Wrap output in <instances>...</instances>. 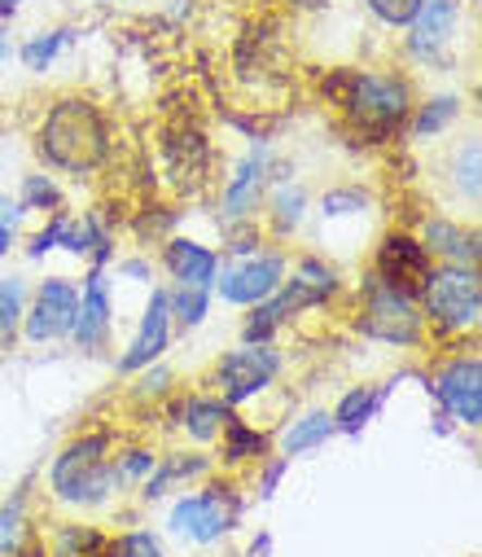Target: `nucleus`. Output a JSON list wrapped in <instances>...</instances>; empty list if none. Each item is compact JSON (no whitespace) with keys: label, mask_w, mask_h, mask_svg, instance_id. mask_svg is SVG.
I'll use <instances>...</instances> for the list:
<instances>
[{"label":"nucleus","mask_w":482,"mask_h":557,"mask_svg":"<svg viewBox=\"0 0 482 557\" xmlns=\"http://www.w3.org/2000/svg\"><path fill=\"white\" fill-rule=\"evenodd\" d=\"M369 10H373L382 23H391V27H408L412 14L421 10V0H369Z\"/></svg>","instance_id":"nucleus-26"},{"label":"nucleus","mask_w":482,"mask_h":557,"mask_svg":"<svg viewBox=\"0 0 482 557\" xmlns=\"http://www.w3.org/2000/svg\"><path fill=\"white\" fill-rule=\"evenodd\" d=\"M330 431H334V417H330V412H307L302 422L285 435V448H289V453H307V448H316L320 440H325Z\"/></svg>","instance_id":"nucleus-20"},{"label":"nucleus","mask_w":482,"mask_h":557,"mask_svg":"<svg viewBox=\"0 0 482 557\" xmlns=\"http://www.w3.org/2000/svg\"><path fill=\"white\" fill-rule=\"evenodd\" d=\"M18 14V0H0V18H14Z\"/></svg>","instance_id":"nucleus-34"},{"label":"nucleus","mask_w":482,"mask_h":557,"mask_svg":"<svg viewBox=\"0 0 482 557\" xmlns=\"http://www.w3.org/2000/svg\"><path fill=\"white\" fill-rule=\"evenodd\" d=\"M168 268L176 272L181 286H211L215 282V255L207 246H194V242H172L168 246Z\"/></svg>","instance_id":"nucleus-16"},{"label":"nucleus","mask_w":482,"mask_h":557,"mask_svg":"<svg viewBox=\"0 0 482 557\" xmlns=\"http://www.w3.org/2000/svg\"><path fill=\"white\" fill-rule=\"evenodd\" d=\"M228 522H233V505L224 500L220 487H215V492L185 496V500L172 509V531H176V535H189V540H198V544L224 535Z\"/></svg>","instance_id":"nucleus-6"},{"label":"nucleus","mask_w":482,"mask_h":557,"mask_svg":"<svg viewBox=\"0 0 482 557\" xmlns=\"http://www.w3.org/2000/svg\"><path fill=\"white\" fill-rule=\"evenodd\" d=\"M123 479V470L106 466V435H88L79 444H71L58 461H53V492L62 500L75 505H97L110 496V487Z\"/></svg>","instance_id":"nucleus-3"},{"label":"nucleus","mask_w":482,"mask_h":557,"mask_svg":"<svg viewBox=\"0 0 482 557\" xmlns=\"http://www.w3.org/2000/svg\"><path fill=\"white\" fill-rule=\"evenodd\" d=\"M456 114V101L452 97H438V101H430L425 110H421V119H417V136H430V132H438V127H447V119Z\"/></svg>","instance_id":"nucleus-27"},{"label":"nucleus","mask_w":482,"mask_h":557,"mask_svg":"<svg viewBox=\"0 0 482 557\" xmlns=\"http://www.w3.org/2000/svg\"><path fill=\"white\" fill-rule=\"evenodd\" d=\"M119 557H163V548H158V540H153V535L136 531V535H123Z\"/></svg>","instance_id":"nucleus-29"},{"label":"nucleus","mask_w":482,"mask_h":557,"mask_svg":"<svg viewBox=\"0 0 482 557\" xmlns=\"http://www.w3.org/2000/svg\"><path fill=\"white\" fill-rule=\"evenodd\" d=\"M5 250H10V228L0 224V255H5Z\"/></svg>","instance_id":"nucleus-35"},{"label":"nucleus","mask_w":482,"mask_h":557,"mask_svg":"<svg viewBox=\"0 0 482 557\" xmlns=\"http://www.w3.org/2000/svg\"><path fill=\"white\" fill-rule=\"evenodd\" d=\"M298 215H302V189H281V198H276V224L289 228V224H298Z\"/></svg>","instance_id":"nucleus-30"},{"label":"nucleus","mask_w":482,"mask_h":557,"mask_svg":"<svg viewBox=\"0 0 482 557\" xmlns=\"http://www.w3.org/2000/svg\"><path fill=\"white\" fill-rule=\"evenodd\" d=\"M5 553H10V548H0V557H5Z\"/></svg>","instance_id":"nucleus-38"},{"label":"nucleus","mask_w":482,"mask_h":557,"mask_svg":"<svg viewBox=\"0 0 482 557\" xmlns=\"http://www.w3.org/2000/svg\"><path fill=\"white\" fill-rule=\"evenodd\" d=\"M181 417L194 440H211L220 431V422H228V404L224 399H189Z\"/></svg>","instance_id":"nucleus-18"},{"label":"nucleus","mask_w":482,"mask_h":557,"mask_svg":"<svg viewBox=\"0 0 482 557\" xmlns=\"http://www.w3.org/2000/svg\"><path fill=\"white\" fill-rule=\"evenodd\" d=\"M75 317H79V295L71 282H45L40 286V299L32 308V321H27V334L36 343H49V338H62L75 330Z\"/></svg>","instance_id":"nucleus-10"},{"label":"nucleus","mask_w":482,"mask_h":557,"mask_svg":"<svg viewBox=\"0 0 482 557\" xmlns=\"http://www.w3.org/2000/svg\"><path fill=\"white\" fill-rule=\"evenodd\" d=\"M228 448H224V457L228 461H242V457H259L263 453V435L259 431H246L242 422H233V417H228Z\"/></svg>","instance_id":"nucleus-23"},{"label":"nucleus","mask_w":482,"mask_h":557,"mask_svg":"<svg viewBox=\"0 0 482 557\" xmlns=\"http://www.w3.org/2000/svg\"><path fill=\"white\" fill-rule=\"evenodd\" d=\"M272 377H276V356H272L268 347L233 351V356H224V364H220V386H224V399H228V404H242V399L259 395Z\"/></svg>","instance_id":"nucleus-7"},{"label":"nucleus","mask_w":482,"mask_h":557,"mask_svg":"<svg viewBox=\"0 0 482 557\" xmlns=\"http://www.w3.org/2000/svg\"><path fill=\"white\" fill-rule=\"evenodd\" d=\"M378 272H382L378 276L382 286L412 295V290L425 286V276H430V250L417 246L412 237H386V246L378 255Z\"/></svg>","instance_id":"nucleus-8"},{"label":"nucleus","mask_w":482,"mask_h":557,"mask_svg":"<svg viewBox=\"0 0 482 557\" xmlns=\"http://www.w3.org/2000/svg\"><path fill=\"white\" fill-rule=\"evenodd\" d=\"M66 45V32H53V36H36L27 49H23V62L32 71H49V62L58 58V49Z\"/></svg>","instance_id":"nucleus-25"},{"label":"nucleus","mask_w":482,"mask_h":557,"mask_svg":"<svg viewBox=\"0 0 482 557\" xmlns=\"http://www.w3.org/2000/svg\"><path fill=\"white\" fill-rule=\"evenodd\" d=\"M425 308L443 330H469L482 312V286L473 268H438L425 276Z\"/></svg>","instance_id":"nucleus-4"},{"label":"nucleus","mask_w":482,"mask_h":557,"mask_svg":"<svg viewBox=\"0 0 482 557\" xmlns=\"http://www.w3.org/2000/svg\"><path fill=\"white\" fill-rule=\"evenodd\" d=\"M456 185H460L469 198H478V141H469V146L456 154Z\"/></svg>","instance_id":"nucleus-28"},{"label":"nucleus","mask_w":482,"mask_h":557,"mask_svg":"<svg viewBox=\"0 0 482 557\" xmlns=\"http://www.w3.org/2000/svg\"><path fill=\"white\" fill-rule=\"evenodd\" d=\"M53 202H58V189L49 185V176H32L27 181V207H45L49 211Z\"/></svg>","instance_id":"nucleus-31"},{"label":"nucleus","mask_w":482,"mask_h":557,"mask_svg":"<svg viewBox=\"0 0 482 557\" xmlns=\"http://www.w3.org/2000/svg\"><path fill=\"white\" fill-rule=\"evenodd\" d=\"M149 466H153V457H149V453H132V457H127V466H123V474H145Z\"/></svg>","instance_id":"nucleus-33"},{"label":"nucleus","mask_w":482,"mask_h":557,"mask_svg":"<svg viewBox=\"0 0 482 557\" xmlns=\"http://www.w3.org/2000/svg\"><path fill=\"white\" fill-rule=\"evenodd\" d=\"M106 330H110V290H106V276L92 272L88 286H84V308H79L71 334L79 338V347H101Z\"/></svg>","instance_id":"nucleus-15"},{"label":"nucleus","mask_w":482,"mask_h":557,"mask_svg":"<svg viewBox=\"0 0 482 557\" xmlns=\"http://www.w3.org/2000/svg\"><path fill=\"white\" fill-rule=\"evenodd\" d=\"M360 330H364L369 338H382V343H417L421 317H417L412 295L373 282L369 304H364V317H360Z\"/></svg>","instance_id":"nucleus-5"},{"label":"nucleus","mask_w":482,"mask_h":557,"mask_svg":"<svg viewBox=\"0 0 482 557\" xmlns=\"http://www.w3.org/2000/svg\"><path fill=\"white\" fill-rule=\"evenodd\" d=\"M202 466H207L202 457H172V461H168L163 470H158V474L149 479L145 496H149V500H153V496H163V492H168V487H172L176 479H185V474H202Z\"/></svg>","instance_id":"nucleus-22"},{"label":"nucleus","mask_w":482,"mask_h":557,"mask_svg":"<svg viewBox=\"0 0 482 557\" xmlns=\"http://www.w3.org/2000/svg\"><path fill=\"white\" fill-rule=\"evenodd\" d=\"M40 154L71 176L92 172L106 159V119L92 101H58L40 127Z\"/></svg>","instance_id":"nucleus-1"},{"label":"nucleus","mask_w":482,"mask_h":557,"mask_svg":"<svg viewBox=\"0 0 482 557\" xmlns=\"http://www.w3.org/2000/svg\"><path fill=\"white\" fill-rule=\"evenodd\" d=\"M438 399L460 417L465 426H478L482 422V364H478V356H465V360H456V364H447L443 373H438Z\"/></svg>","instance_id":"nucleus-9"},{"label":"nucleus","mask_w":482,"mask_h":557,"mask_svg":"<svg viewBox=\"0 0 482 557\" xmlns=\"http://www.w3.org/2000/svg\"><path fill=\"white\" fill-rule=\"evenodd\" d=\"M330 101H338L351 123L364 136H391L404 114H408V84L399 75H356V71H338L325 84Z\"/></svg>","instance_id":"nucleus-2"},{"label":"nucleus","mask_w":482,"mask_h":557,"mask_svg":"<svg viewBox=\"0 0 482 557\" xmlns=\"http://www.w3.org/2000/svg\"><path fill=\"white\" fill-rule=\"evenodd\" d=\"M294 5H316V0H294Z\"/></svg>","instance_id":"nucleus-37"},{"label":"nucleus","mask_w":482,"mask_h":557,"mask_svg":"<svg viewBox=\"0 0 482 557\" xmlns=\"http://www.w3.org/2000/svg\"><path fill=\"white\" fill-rule=\"evenodd\" d=\"M452 27H456V0H421V10L412 14V53L417 58H434L443 53V45L452 40Z\"/></svg>","instance_id":"nucleus-13"},{"label":"nucleus","mask_w":482,"mask_h":557,"mask_svg":"<svg viewBox=\"0 0 482 557\" xmlns=\"http://www.w3.org/2000/svg\"><path fill=\"white\" fill-rule=\"evenodd\" d=\"M168 308H172L185 325H198V321L207 317V290H202V286H181V295L168 299Z\"/></svg>","instance_id":"nucleus-24"},{"label":"nucleus","mask_w":482,"mask_h":557,"mask_svg":"<svg viewBox=\"0 0 482 557\" xmlns=\"http://www.w3.org/2000/svg\"><path fill=\"white\" fill-rule=\"evenodd\" d=\"M18 531H23V513L14 505H5V509H0V548H14Z\"/></svg>","instance_id":"nucleus-32"},{"label":"nucleus","mask_w":482,"mask_h":557,"mask_svg":"<svg viewBox=\"0 0 482 557\" xmlns=\"http://www.w3.org/2000/svg\"><path fill=\"white\" fill-rule=\"evenodd\" d=\"M168 334H172V308H168V295L158 290V295L149 299V308H145L140 334L132 338V347H127V356L119 360V369L132 373V369H140V364H153L158 356H163V347H168Z\"/></svg>","instance_id":"nucleus-12"},{"label":"nucleus","mask_w":482,"mask_h":557,"mask_svg":"<svg viewBox=\"0 0 482 557\" xmlns=\"http://www.w3.org/2000/svg\"><path fill=\"white\" fill-rule=\"evenodd\" d=\"M425 250H438V255H447V259H478V237H465L460 228H452L447 220H430V228H425Z\"/></svg>","instance_id":"nucleus-17"},{"label":"nucleus","mask_w":482,"mask_h":557,"mask_svg":"<svg viewBox=\"0 0 482 557\" xmlns=\"http://www.w3.org/2000/svg\"><path fill=\"white\" fill-rule=\"evenodd\" d=\"M18 317H23V282L18 276H5V282H0V347L14 338Z\"/></svg>","instance_id":"nucleus-21"},{"label":"nucleus","mask_w":482,"mask_h":557,"mask_svg":"<svg viewBox=\"0 0 482 557\" xmlns=\"http://www.w3.org/2000/svg\"><path fill=\"white\" fill-rule=\"evenodd\" d=\"M23 557H45V548H27V553H23Z\"/></svg>","instance_id":"nucleus-36"},{"label":"nucleus","mask_w":482,"mask_h":557,"mask_svg":"<svg viewBox=\"0 0 482 557\" xmlns=\"http://www.w3.org/2000/svg\"><path fill=\"white\" fill-rule=\"evenodd\" d=\"M281 272H285V263L276 255H263V259H250V263H233L224 272V282H220V295L228 304H263L281 286Z\"/></svg>","instance_id":"nucleus-11"},{"label":"nucleus","mask_w":482,"mask_h":557,"mask_svg":"<svg viewBox=\"0 0 482 557\" xmlns=\"http://www.w3.org/2000/svg\"><path fill=\"white\" fill-rule=\"evenodd\" d=\"M263 176H268V154H263V146H259V150H250V154L242 159L237 176L228 181V189H224V215H233V220L250 215V211L259 207Z\"/></svg>","instance_id":"nucleus-14"},{"label":"nucleus","mask_w":482,"mask_h":557,"mask_svg":"<svg viewBox=\"0 0 482 557\" xmlns=\"http://www.w3.org/2000/svg\"><path fill=\"white\" fill-rule=\"evenodd\" d=\"M373 404H378V395H373L369 386H360V391L343 395V404H338V412H334V426H343L347 435L364 431V422L373 417Z\"/></svg>","instance_id":"nucleus-19"}]
</instances>
